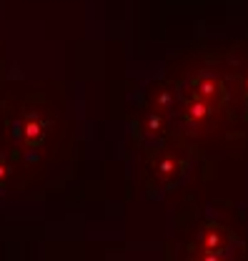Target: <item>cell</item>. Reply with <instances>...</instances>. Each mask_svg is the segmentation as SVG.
Wrapping results in <instances>:
<instances>
[{"label":"cell","instance_id":"obj_7","mask_svg":"<svg viewBox=\"0 0 248 261\" xmlns=\"http://www.w3.org/2000/svg\"><path fill=\"white\" fill-rule=\"evenodd\" d=\"M10 171H13V166H10L8 161H3V159H0V184L10 178Z\"/></svg>","mask_w":248,"mask_h":261},{"label":"cell","instance_id":"obj_4","mask_svg":"<svg viewBox=\"0 0 248 261\" xmlns=\"http://www.w3.org/2000/svg\"><path fill=\"white\" fill-rule=\"evenodd\" d=\"M153 171L163 184H171L173 178H178V176L183 173V161H181L178 156H173V153H163V156L155 161Z\"/></svg>","mask_w":248,"mask_h":261},{"label":"cell","instance_id":"obj_5","mask_svg":"<svg viewBox=\"0 0 248 261\" xmlns=\"http://www.w3.org/2000/svg\"><path fill=\"white\" fill-rule=\"evenodd\" d=\"M138 130H141L143 136H148V138H160V136L166 133V118H163V113L148 111V113L141 118Z\"/></svg>","mask_w":248,"mask_h":261},{"label":"cell","instance_id":"obj_6","mask_svg":"<svg viewBox=\"0 0 248 261\" xmlns=\"http://www.w3.org/2000/svg\"><path fill=\"white\" fill-rule=\"evenodd\" d=\"M173 103V93L160 88V91H153L151 93V111H158V113H166Z\"/></svg>","mask_w":248,"mask_h":261},{"label":"cell","instance_id":"obj_2","mask_svg":"<svg viewBox=\"0 0 248 261\" xmlns=\"http://www.w3.org/2000/svg\"><path fill=\"white\" fill-rule=\"evenodd\" d=\"M190 88H193V96L198 98V100H203V103H208V106L223 96V88H221L218 78L208 75V73L196 75V78L190 81Z\"/></svg>","mask_w":248,"mask_h":261},{"label":"cell","instance_id":"obj_3","mask_svg":"<svg viewBox=\"0 0 248 261\" xmlns=\"http://www.w3.org/2000/svg\"><path fill=\"white\" fill-rule=\"evenodd\" d=\"M226 241H228V233L221 226H206L201 231V239H198L203 254H223Z\"/></svg>","mask_w":248,"mask_h":261},{"label":"cell","instance_id":"obj_1","mask_svg":"<svg viewBox=\"0 0 248 261\" xmlns=\"http://www.w3.org/2000/svg\"><path fill=\"white\" fill-rule=\"evenodd\" d=\"M45 133H48V121H45L43 116H38V113L23 116V121H20V126H18V136H20L23 143H28V146H40L43 138H45Z\"/></svg>","mask_w":248,"mask_h":261}]
</instances>
